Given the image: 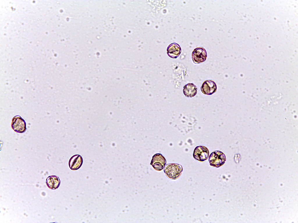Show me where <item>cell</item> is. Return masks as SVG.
<instances>
[{
    "instance_id": "obj_1",
    "label": "cell",
    "mask_w": 298,
    "mask_h": 223,
    "mask_svg": "<svg viewBox=\"0 0 298 223\" xmlns=\"http://www.w3.org/2000/svg\"><path fill=\"white\" fill-rule=\"evenodd\" d=\"M183 168L180 164L172 163L167 164L164 169V172L166 176L170 179H175L181 175Z\"/></svg>"
},
{
    "instance_id": "obj_10",
    "label": "cell",
    "mask_w": 298,
    "mask_h": 223,
    "mask_svg": "<svg viewBox=\"0 0 298 223\" xmlns=\"http://www.w3.org/2000/svg\"><path fill=\"white\" fill-rule=\"evenodd\" d=\"M183 92L186 97L191 98L196 94L197 92V88L194 84L189 83L184 86Z\"/></svg>"
},
{
    "instance_id": "obj_9",
    "label": "cell",
    "mask_w": 298,
    "mask_h": 223,
    "mask_svg": "<svg viewBox=\"0 0 298 223\" xmlns=\"http://www.w3.org/2000/svg\"><path fill=\"white\" fill-rule=\"evenodd\" d=\"M167 54L171 58H176L181 52V49L180 45L175 43L170 44L167 48Z\"/></svg>"
},
{
    "instance_id": "obj_3",
    "label": "cell",
    "mask_w": 298,
    "mask_h": 223,
    "mask_svg": "<svg viewBox=\"0 0 298 223\" xmlns=\"http://www.w3.org/2000/svg\"><path fill=\"white\" fill-rule=\"evenodd\" d=\"M12 128L18 133H24L26 130V122L20 116H15L11 123Z\"/></svg>"
},
{
    "instance_id": "obj_2",
    "label": "cell",
    "mask_w": 298,
    "mask_h": 223,
    "mask_svg": "<svg viewBox=\"0 0 298 223\" xmlns=\"http://www.w3.org/2000/svg\"><path fill=\"white\" fill-rule=\"evenodd\" d=\"M226 161L225 155L220 151L212 152L209 157V161L210 165L218 168L224 164Z\"/></svg>"
},
{
    "instance_id": "obj_7",
    "label": "cell",
    "mask_w": 298,
    "mask_h": 223,
    "mask_svg": "<svg viewBox=\"0 0 298 223\" xmlns=\"http://www.w3.org/2000/svg\"><path fill=\"white\" fill-rule=\"evenodd\" d=\"M217 87L216 83L212 80H207L203 83L201 87L202 92L204 94L210 95L215 93Z\"/></svg>"
},
{
    "instance_id": "obj_5",
    "label": "cell",
    "mask_w": 298,
    "mask_h": 223,
    "mask_svg": "<svg viewBox=\"0 0 298 223\" xmlns=\"http://www.w3.org/2000/svg\"><path fill=\"white\" fill-rule=\"evenodd\" d=\"M209 154V150L207 147L204 146H198L194 149L193 156L196 160L203 161L208 159Z\"/></svg>"
},
{
    "instance_id": "obj_4",
    "label": "cell",
    "mask_w": 298,
    "mask_h": 223,
    "mask_svg": "<svg viewBox=\"0 0 298 223\" xmlns=\"http://www.w3.org/2000/svg\"><path fill=\"white\" fill-rule=\"evenodd\" d=\"M166 163L165 157L161 154L157 153L152 157L150 165L155 170L160 171L164 168Z\"/></svg>"
},
{
    "instance_id": "obj_11",
    "label": "cell",
    "mask_w": 298,
    "mask_h": 223,
    "mask_svg": "<svg viewBox=\"0 0 298 223\" xmlns=\"http://www.w3.org/2000/svg\"><path fill=\"white\" fill-rule=\"evenodd\" d=\"M60 179L57 176L52 175L48 177L46 180V184L50 189H56L58 188L60 184Z\"/></svg>"
},
{
    "instance_id": "obj_6",
    "label": "cell",
    "mask_w": 298,
    "mask_h": 223,
    "mask_svg": "<svg viewBox=\"0 0 298 223\" xmlns=\"http://www.w3.org/2000/svg\"><path fill=\"white\" fill-rule=\"evenodd\" d=\"M192 57L193 62L195 64L203 62L207 57L206 51L203 47H197L192 52Z\"/></svg>"
},
{
    "instance_id": "obj_8",
    "label": "cell",
    "mask_w": 298,
    "mask_h": 223,
    "mask_svg": "<svg viewBox=\"0 0 298 223\" xmlns=\"http://www.w3.org/2000/svg\"><path fill=\"white\" fill-rule=\"evenodd\" d=\"M83 163L82 157L80 155L76 154L72 156L70 159L69 166L71 170H76L81 167Z\"/></svg>"
}]
</instances>
